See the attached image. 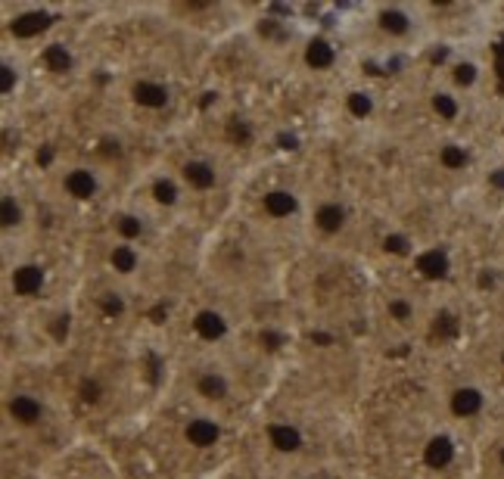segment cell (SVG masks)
<instances>
[{"mask_svg":"<svg viewBox=\"0 0 504 479\" xmlns=\"http://www.w3.org/2000/svg\"><path fill=\"white\" fill-rule=\"evenodd\" d=\"M44 62H47L50 72H66V69L72 66V56H69V50L62 47V44H50V47L44 50Z\"/></svg>","mask_w":504,"mask_h":479,"instance_id":"ffe728a7","label":"cell"},{"mask_svg":"<svg viewBox=\"0 0 504 479\" xmlns=\"http://www.w3.org/2000/svg\"><path fill=\"white\" fill-rule=\"evenodd\" d=\"M0 72H4V85H0V91L10 93V91H12V78H16V72H12L10 62H4V69H0Z\"/></svg>","mask_w":504,"mask_h":479,"instance_id":"d6a6232c","label":"cell"},{"mask_svg":"<svg viewBox=\"0 0 504 479\" xmlns=\"http://www.w3.org/2000/svg\"><path fill=\"white\" fill-rule=\"evenodd\" d=\"M305 62L314 72H324V69H330L333 62H337V47H333L327 37H314L305 47Z\"/></svg>","mask_w":504,"mask_h":479,"instance_id":"5bb4252c","label":"cell"},{"mask_svg":"<svg viewBox=\"0 0 504 479\" xmlns=\"http://www.w3.org/2000/svg\"><path fill=\"white\" fill-rule=\"evenodd\" d=\"M314 228L321 234H339L345 228V206L337 203V199H327L314 209Z\"/></svg>","mask_w":504,"mask_h":479,"instance_id":"277c9868","label":"cell"},{"mask_svg":"<svg viewBox=\"0 0 504 479\" xmlns=\"http://www.w3.org/2000/svg\"><path fill=\"white\" fill-rule=\"evenodd\" d=\"M492 467H495V474H499V479H504V436H499L492 442Z\"/></svg>","mask_w":504,"mask_h":479,"instance_id":"83f0119b","label":"cell"},{"mask_svg":"<svg viewBox=\"0 0 504 479\" xmlns=\"http://www.w3.org/2000/svg\"><path fill=\"white\" fill-rule=\"evenodd\" d=\"M231 393L228 380H224L218 370H203V374L197 377V395H203L206 402H224Z\"/></svg>","mask_w":504,"mask_h":479,"instance_id":"4fadbf2b","label":"cell"},{"mask_svg":"<svg viewBox=\"0 0 504 479\" xmlns=\"http://www.w3.org/2000/svg\"><path fill=\"white\" fill-rule=\"evenodd\" d=\"M110 264L112 268L118 271V274H131V271H137V264H141V256H137V249L131 243H118V246H112V252H110Z\"/></svg>","mask_w":504,"mask_h":479,"instance_id":"e0dca14e","label":"cell"},{"mask_svg":"<svg viewBox=\"0 0 504 479\" xmlns=\"http://www.w3.org/2000/svg\"><path fill=\"white\" fill-rule=\"evenodd\" d=\"M439 162H443V168H449V172H464V168L470 166V153L461 143H445V147L439 150Z\"/></svg>","mask_w":504,"mask_h":479,"instance_id":"d6986e66","label":"cell"},{"mask_svg":"<svg viewBox=\"0 0 504 479\" xmlns=\"http://www.w3.org/2000/svg\"><path fill=\"white\" fill-rule=\"evenodd\" d=\"M461 97L451 91H436L433 93V112H436L443 122H458L461 118Z\"/></svg>","mask_w":504,"mask_h":479,"instance_id":"2e32d148","label":"cell"},{"mask_svg":"<svg viewBox=\"0 0 504 479\" xmlns=\"http://www.w3.org/2000/svg\"><path fill=\"white\" fill-rule=\"evenodd\" d=\"M489 411V393L480 383H461L449 393V414L455 420H480Z\"/></svg>","mask_w":504,"mask_h":479,"instance_id":"6da1fadb","label":"cell"},{"mask_svg":"<svg viewBox=\"0 0 504 479\" xmlns=\"http://www.w3.org/2000/svg\"><path fill=\"white\" fill-rule=\"evenodd\" d=\"M41 287H44L41 264H19V268L12 271V289H16L19 296H35L41 293Z\"/></svg>","mask_w":504,"mask_h":479,"instance_id":"9c48e42d","label":"cell"},{"mask_svg":"<svg viewBox=\"0 0 504 479\" xmlns=\"http://www.w3.org/2000/svg\"><path fill=\"white\" fill-rule=\"evenodd\" d=\"M100 395H103V386H100V380H85L81 383V399L85 402H100Z\"/></svg>","mask_w":504,"mask_h":479,"instance_id":"f1b7e54d","label":"cell"},{"mask_svg":"<svg viewBox=\"0 0 504 479\" xmlns=\"http://www.w3.org/2000/svg\"><path fill=\"white\" fill-rule=\"evenodd\" d=\"M118 231L125 234V243H131L134 237L143 234V224L137 222V218H131V215H122V218H118Z\"/></svg>","mask_w":504,"mask_h":479,"instance_id":"4316f807","label":"cell"},{"mask_svg":"<svg viewBox=\"0 0 504 479\" xmlns=\"http://www.w3.org/2000/svg\"><path fill=\"white\" fill-rule=\"evenodd\" d=\"M264 212H268L271 218H289L296 212V193H289V191H268L264 193Z\"/></svg>","mask_w":504,"mask_h":479,"instance_id":"9a60e30c","label":"cell"},{"mask_svg":"<svg viewBox=\"0 0 504 479\" xmlns=\"http://www.w3.org/2000/svg\"><path fill=\"white\" fill-rule=\"evenodd\" d=\"M62 187H66V193L72 199L97 197V178H93V172H87V168H72V172L66 175V181H62Z\"/></svg>","mask_w":504,"mask_h":479,"instance_id":"ba28073f","label":"cell"},{"mask_svg":"<svg viewBox=\"0 0 504 479\" xmlns=\"http://www.w3.org/2000/svg\"><path fill=\"white\" fill-rule=\"evenodd\" d=\"M389 318L405 324V321L414 318V305L408 299H402V296H395V299H389Z\"/></svg>","mask_w":504,"mask_h":479,"instance_id":"d4e9b609","label":"cell"},{"mask_svg":"<svg viewBox=\"0 0 504 479\" xmlns=\"http://www.w3.org/2000/svg\"><path fill=\"white\" fill-rule=\"evenodd\" d=\"M131 97H134V103L143 106V110H162V106H168V87L159 85V81L143 78L134 85Z\"/></svg>","mask_w":504,"mask_h":479,"instance_id":"5b68a950","label":"cell"},{"mask_svg":"<svg viewBox=\"0 0 504 479\" xmlns=\"http://www.w3.org/2000/svg\"><path fill=\"white\" fill-rule=\"evenodd\" d=\"M458 458V445L451 436H445V433H439V436H433L430 442L424 445V464L430 470H445L451 467Z\"/></svg>","mask_w":504,"mask_h":479,"instance_id":"3957f363","label":"cell"},{"mask_svg":"<svg viewBox=\"0 0 504 479\" xmlns=\"http://www.w3.org/2000/svg\"><path fill=\"white\" fill-rule=\"evenodd\" d=\"M418 271L427 277V280H439V277H449L451 262L443 249H427L418 256Z\"/></svg>","mask_w":504,"mask_h":479,"instance_id":"7c38bea8","label":"cell"},{"mask_svg":"<svg viewBox=\"0 0 504 479\" xmlns=\"http://www.w3.org/2000/svg\"><path fill=\"white\" fill-rule=\"evenodd\" d=\"M231 134L237 137V141H243V143H249L252 141V128L247 122H240V125H231Z\"/></svg>","mask_w":504,"mask_h":479,"instance_id":"1f68e13d","label":"cell"},{"mask_svg":"<svg viewBox=\"0 0 504 479\" xmlns=\"http://www.w3.org/2000/svg\"><path fill=\"white\" fill-rule=\"evenodd\" d=\"M489 187H492L495 193H504V166L489 172Z\"/></svg>","mask_w":504,"mask_h":479,"instance_id":"4dcf8cb0","label":"cell"},{"mask_svg":"<svg viewBox=\"0 0 504 479\" xmlns=\"http://www.w3.org/2000/svg\"><path fill=\"white\" fill-rule=\"evenodd\" d=\"M451 78H455L458 87H474L476 81H480V69H476L474 62H458V66L451 69Z\"/></svg>","mask_w":504,"mask_h":479,"instance_id":"cb8c5ba5","label":"cell"},{"mask_svg":"<svg viewBox=\"0 0 504 479\" xmlns=\"http://www.w3.org/2000/svg\"><path fill=\"white\" fill-rule=\"evenodd\" d=\"M383 246H386V252H393V256H411V240L405 234H389L383 240Z\"/></svg>","mask_w":504,"mask_h":479,"instance_id":"484cf974","label":"cell"},{"mask_svg":"<svg viewBox=\"0 0 504 479\" xmlns=\"http://www.w3.org/2000/svg\"><path fill=\"white\" fill-rule=\"evenodd\" d=\"M0 218H4V228H16L22 222V206L16 203L12 193H4V203H0Z\"/></svg>","mask_w":504,"mask_h":479,"instance_id":"603a6c76","label":"cell"},{"mask_svg":"<svg viewBox=\"0 0 504 479\" xmlns=\"http://www.w3.org/2000/svg\"><path fill=\"white\" fill-rule=\"evenodd\" d=\"M181 175H184V181L193 187V191H212V187L218 184L215 166H212V162H206V159H191Z\"/></svg>","mask_w":504,"mask_h":479,"instance_id":"8992f818","label":"cell"},{"mask_svg":"<svg viewBox=\"0 0 504 479\" xmlns=\"http://www.w3.org/2000/svg\"><path fill=\"white\" fill-rule=\"evenodd\" d=\"M193 327H197V333L203 339H222L224 330H228L224 318H222V314H215V312H199L197 321H193Z\"/></svg>","mask_w":504,"mask_h":479,"instance_id":"ac0fdd59","label":"cell"},{"mask_svg":"<svg viewBox=\"0 0 504 479\" xmlns=\"http://www.w3.org/2000/svg\"><path fill=\"white\" fill-rule=\"evenodd\" d=\"M380 28L386 31V35L402 37L414 28V16L405 10V6H383L380 10Z\"/></svg>","mask_w":504,"mask_h":479,"instance_id":"8fae6325","label":"cell"},{"mask_svg":"<svg viewBox=\"0 0 504 479\" xmlns=\"http://www.w3.org/2000/svg\"><path fill=\"white\" fill-rule=\"evenodd\" d=\"M268 442L283 455H296L302 449V433L293 424H271L268 426Z\"/></svg>","mask_w":504,"mask_h":479,"instance_id":"30bf717a","label":"cell"},{"mask_svg":"<svg viewBox=\"0 0 504 479\" xmlns=\"http://www.w3.org/2000/svg\"><path fill=\"white\" fill-rule=\"evenodd\" d=\"M103 308H106V314H122V312H125V302L118 299L116 293H110V296L103 299Z\"/></svg>","mask_w":504,"mask_h":479,"instance_id":"f546056e","label":"cell"},{"mask_svg":"<svg viewBox=\"0 0 504 479\" xmlns=\"http://www.w3.org/2000/svg\"><path fill=\"white\" fill-rule=\"evenodd\" d=\"M153 199L162 206H175L178 203V184L172 178H156L153 181Z\"/></svg>","mask_w":504,"mask_h":479,"instance_id":"7402d4cb","label":"cell"},{"mask_svg":"<svg viewBox=\"0 0 504 479\" xmlns=\"http://www.w3.org/2000/svg\"><path fill=\"white\" fill-rule=\"evenodd\" d=\"M345 106H349V112L355 118H368L370 112H374V97H370L368 91H352L349 97H345Z\"/></svg>","mask_w":504,"mask_h":479,"instance_id":"44dd1931","label":"cell"},{"mask_svg":"<svg viewBox=\"0 0 504 479\" xmlns=\"http://www.w3.org/2000/svg\"><path fill=\"white\" fill-rule=\"evenodd\" d=\"M222 439V426L209 418H197L187 424V442L197 445V449H212V445Z\"/></svg>","mask_w":504,"mask_h":479,"instance_id":"52a82bcc","label":"cell"},{"mask_svg":"<svg viewBox=\"0 0 504 479\" xmlns=\"http://www.w3.org/2000/svg\"><path fill=\"white\" fill-rule=\"evenodd\" d=\"M499 364H501V370H504V345H501V352H499Z\"/></svg>","mask_w":504,"mask_h":479,"instance_id":"836d02e7","label":"cell"},{"mask_svg":"<svg viewBox=\"0 0 504 479\" xmlns=\"http://www.w3.org/2000/svg\"><path fill=\"white\" fill-rule=\"evenodd\" d=\"M6 411H10V418L16 420L19 426H35L44 420V402L31 393H16L6 402Z\"/></svg>","mask_w":504,"mask_h":479,"instance_id":"7a4b0ae2","label":"cell"}]
</instances>
